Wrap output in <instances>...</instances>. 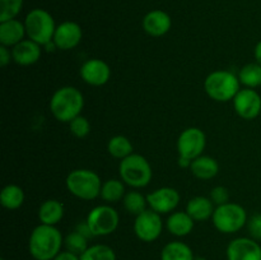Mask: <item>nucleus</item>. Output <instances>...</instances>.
I'll return each instance as SVG.
<instances>
[{
    "mask_svg": "<svg viewBox=\"0 0 261 260\" xmlns=\"http://www.w3.org/2000/svg\"><path fill=\"white\" fill-rule=\"evenodd\" d=\"M63 245L64 237L58 227L40 223L31 232L28 251L35 260H54Z\"/></svg>",
    "mask_w": 261,
    "mask_h": 260,
    "instance_id": "obj_1",
    "label": "nucleus"
},
{
    "mask_svg": "<svg viewBox=\"0 0 261 260\" xmlns=\"http://www.w3.org/2000/svg\"><path fill=\"white\" fill-rule=\"evenodd\" d=\"M84 107V96L78 88L71 86L56 89L50 99V111L58 121L69 124L82 114Z\"/></svg>",
    "mask_w": 261,
    "mask_h": 260,
    "instance_id": "obj_2",
    "label": "nucleus"
},
{
    "mask_svg": "<svg viewBox=\"0 0 261 260\" xmlns=\"http://www.w3.org/2000/svg\"><path fill=\"white\" fill-rule=\"evenodd\" d=\"M240 86L239 75L229 70H214L204 81V91L216 102L233 101Z\"/></svg>",
    "mask_w": 261,
    "mask_h": 260,
    "instance_id": "obj_3",
    "label": "nucleus"
},
{
    "mask_svg": "<svg viewBox=\"0 0 261 260\" xmlns=\"http://www.w3.org/2000/svg\"><path fill=\"white\" fill-rule=\"evenodd\" d=\"M119 175L125 185H129L133 189H142L150 184L153 171L144 155L133 153L129 157L120 161Z\"/></svg>",
    "mask_w": 261,
    "mask_h": 260,
    "instance_id": "obj_4",
    "label": "nucleus"
},
{
    "mask_svg": "<svg viewBox=\"0 0 261 260\" xmlns=\"http://www.w3.org/2000/svg\"><path fill=\"white\" fill-rule=\"evenodd\" d=\"M101 177L88 168L73 170L66 176L65 185L69 193L82 200H94L101 194Z\"/></svg>",
    "mask_w": 261,
    "mask_h": 260,
    "instance_id": "obj_5",
    "label": "nucleus"
},
{
    "mask_svg": "<svg viewBox=\"0 0 261 260\" xmlns=\"http://www.w3.org/2000/svg\"><path fill=\"white\" fill-rule=\"evenodd\" d=\"M24 25L27 37L40 43L42 47L54 40V35L58 27L53 15L47 10L41 9V8L32 9L25 15Z\"/></svg>",
    "mask_w": 261,
    "mask_h": 260,
    "instance_id": "obj_6",
    "label": "nucleus"
},
{
    "mask_svg": "<svg viewBox=\"0 0 261 260\" xmlns=\"http://www.w3.org/2000/svg\"><path fill=\"white\" fill-rule=\"evenodd\" d=\"M247 212L241 204L228 203L216 206L212 222L221 233L232 235L239 232L247 224Z\"/></svg>",
    "mask_w": 261,
    "mask_h": 260,
    "instance_id": "obj_7",
    "label": "nucleus"
},
{
    "mask_svg": "<svg viewBox=\"0 0 261 260\" xmlns=\"http://www.w3.org/2000/svg\"><path fill=\"white\" fill-rule=\"evenodd\" d=\"M86 222L94 237L109 236L119 227L120 217L116 209L110 204H102L89 211Z\"/></svg>",
    "mask_w": 261,
    "mask_h": 260,
    "instance_id": "obj_8",
    "label": "nucleus"
},
{
    "mask_svg": "<svg viewBox=\"0 0 261 260\" xmlns=\"http://www.w3.org/2000/svg\"><path fill=\"white\" fill-rule=\"evenodd\" d=\"M163 221L160 213L148 208L142 214L135 217V236L143 242H153L162 235Z\"/></svg>",
    "mask_w": 261,
    "mask_h": 260,
    "instance_id": "obj_9",
    "label": "nucleus"
},
{
    "mask_svg": "<svg viewBox=\"0 0 261 260\" xmlns=\"http://www.w3.org/2000/svg\"><path fill=\"white\" fill-rule=\"evenodd\" d=\"M206 147V135L200 127L191 126L184 130L177 139L178 155L195 160L203 154Z\"/></svg>",
    "mask_w": 261,
    "mask_h": 260,
    "instance_id": "obj_10",
    "label": "nucleus"
},
{
    "mask_svg": "<svg viewBox=\"0 0 261 260\" xmlns=\"http://www.w3.org/2000/svg\"><path fill=\"white\" fill-rule=\"evenodd\" d=\"M233 109L244 120L256 119L261 112V96L252 88H242L233 98Z\"/></svg>",
    "mask_w": 261,
    "mask_h": 260,
    "instance_id": "obj_11",
    "label": "nucleus"
},
{
    "mask_svg": "<svg viewBox=\"0 0 261 260\" xmlns=\"http://www.w3.org/2000/svg\"><path fill=\"white\" fill-rule=\"evenodd\" d=\"M148 205L152 211L162 214H171L180 203V194L176 189L165 186L155 189L154 191L147 195Z\"/></svg>",
    "mask_w": 261,
    "mask_h": 260,
    "instance_id": "obj_12",
    "label": "nucleus"
},
{
    "mask_svg": "<svg viewBox=\"0 0 261 260\" xmlns=\"http://www.w3.org/2000/svg\"><path fill=\"white\" fill-rule=\"evenodd\" d=\"M227 260H261V246L251 237H237L227 246Z\"/></svg>",
    "mask_w": 261,
    "mask_h": 260,
    "instance_id": "obj_13",
    "label": "nucleus"
},
{
    "mask_svg": "<svg viewBox=\"0 0 261 260\" xmlns=\"http://www.w3.org/2000/svg\"><path fill=\"white\" fill-rule=\"evenodd\" d=\"M81 76L87 84L93 87L105 86L111 78V68L101 59H89L81 66Z\"/></svg>",
    "mask_w": 261,
    "mask_h": 260,
    "instance_id": "obj_14",
    "label": "nucleus"
},
{
    "mask_svg": "<svg viewBox=\"0 0 261 260\" xmlns=\"http://www.w3.org/2000/svg\"><path fill=\"white\" fill-rule=\"evenodd\" d=\"M83 38V31L76 22L65 20L56 27L54 43L59 50L69 51L75 48Z\"/></svg>",
    "mask_w": 261,
    "mask_h": 260,
    "instance_id": "obj_15",
    "label": "nucleus"
},
{
    "mask_svg": "<svg viewBox=\"0 0 261 260\" xmlns=\"http://www.w3.org/2000/svg\"><path fill=\"white\" fill-rule=\"evenodd\" d=\"M143 30L152 37H162L170 32L172 27V19L165 10L154 9L148 12L143 18Z\"/></svg>",
    "mask_w": 261,
    "mask_h": 260,
    "instance_id": "obj_16",
    "label": "nucleus"
},
{
    "mask_svg": "<svg viewBox=\"0 0 261 260\" xmlns=\"http://www.w3.org/2000/svg\"><path fill=\"white\" fill-rule=\"evenodd\" d=\"M41 55H42V46L31 38H24L22 42L12 47L13 61L18 65H33L40 60Z\"/></svg>",
    "mask_w": 261,
    "mask_h": 260,
    "instance_id": "obj_17",
    "label": "nucleus"
},
{
    "mask_svg": "<svg viewBox=\"0 0 261 260\" xmlns=\"http://www.w3.org/2000/svg\"><path fill=\"white\" fill-rule=\"evenodd\" d=\"M25 36L24 22H20L17 18L0 22V45L12 48L22 42Z\"/></svg>",
    "mask_w": 261,
    "mask_h": 260,
    "instance_id": "obj_18",
    "label": "nucleus"
},
{
    "mask_svg": "<svg viewBox=\"0 0 261 260\" xmlns=\"http://www.w3.org/2000/svg\"><path fill=\"white\" fill-rule=\"evenodd\" d=\"M195 221L188 212H172L166 221V228L176 237H185L193 232Z\"/></svg>",
    "mask_w": 261,
    "mask_h": 260,
    "instance_id": "obj_19",
    "label": "nucleus"
},
{
    "mask_svg": "<svg viewBox=\"0 0 261 260\" xmlns=\"http://www.w3.org/2000/svg\"><path fill=\"white\" fill-rule=\"evenodd\" d=\"M214 203L206 196H194L186 204V212L195 222H203L213 217Z\"/></svg>",
    "mask_w": 261,
    "mask_h": 260,
    "instance_id": "obj_20",
    "label": "nucleus"
},
{
    "mask_svg": "<svg viewBox=\"0 0 261 260\" xmlns=\"http://www.w3.org/2000/svg\"><path fill=\"white\" fill-rule=\"evenodd\" d=\"M190 171L199 180H212L218 175L219 165L216 158L201 154L195 160H193Z\"/></svg>",
    "mask_w": 261,
    "mask_h": 260,
    "instance_id": "obj_21",
    "label": "nucleus"
},
{
    "mask_svg": "<svg viewBox=\"0 0 261 260\" xmlns=\"http://www.w3.org/2000/svg\"><path fill=\"white\" fill-rule=\"evenodd\" d=\"M65 206L56 199H47L43 201L38 209V219L42 224L56 226L64 218Z\"/></svg>",
    "mask_w": 261,
    "mask_h": 260,
    "instance_id": "obj_22",
    "label": "nucleus"
},
{
    "mask_svg": "<svg viewBox=\"0 0 261 260\" xmlns=\"http://www.w3.org/2000/svg\"><path fill=\"white\" fill-rule=\"evenodd\" d=\"M193 250L182 241H171L163 246L161 260H194Z\"/></svg>",
    "mask_w": 261,
    "mask_h": 260,
    "instance_id": "obj_23",
    "label": "nucleus"
},
{
    "mask_svg": "<svg viewBox=\"0 0 261 260\" xmlns=\"http://www.w3.org/2000/svg\"><path fill=\"white\" fill-rule=\"evenodd\" d=\"M24 198L23 189L15 184H9L0 191V204L9 211H15V209L20 208L24 203Z\"/></svg>",
    "mask_w": 261,
    "mask_h": 260,
    "instance_id": "obj_24",
    "label": "nucleus"
},
{
    "mask_svg": "<svg viewBox=\"0 0 261 260\" xmlns=\"http://www.w3.org/2000/svg\"><path fill=\"white\" fill-rule=\"evenodd\" d=\"M126 194L125 190V183L120 178H110V180L103 181L101 188V194H99V198H102V200L106 201L107 204L112 203H119L120 200H122Z\"/></svg>",
    "mask_w": 261,
    "mask_h": 260,
    "instance_id": "obj_25",
    "label": "nucleus"
},
{
    "mask_svg": "<svg viewBox=\"0 0 261 260\" xmlns=\"http://www.w3.org/2000/svg\"><path fill=\"white\" fill-rule=\"evenodd\" d=\"M122 205H124L125 211L133 216H139L143 212L148 209V200L147 196L143 195L140 191L138 190H130L126 191L124 199H122Z\"/></svg>",
    "mask_w": 261,
    "mask_h": 260,
    "instance_id": "obj_26",
    "label": "nucleus"
},
{
    "mask_svg": "<svg viewBox=\"0 0 261 260\" xmlns=\"http://www.w3.org/2000/svg\"><path fill=\"white\" fill-rule=\"evenodd\" d=\"M107 150L112 157L121 161L134 153V147L129 138L124 135H115L107 143Z\"/></svg>",
    "mask_w": 261,
    "mask_h": 260,
    "instance_id": "obj_27",
    "label": "nucleus"
},
{
    "mask_svg": "<svg viewBox=\"0 0 261 260\" xmlns=\"http://www.w3.org/2000/svg\"><path fill=\"white\" fill-rule=\"evenodd\" d=\"M240 83L245 88H257L261 86V65L255 63H249L241 68L239 73Z\"/></svg>",
    "mask_w": 261,
    "mask_h": 260,
    "instance_id": "obj_28",
    "label": "nucleus"
},
{
    "mask_svg": "<svg viewBox=\"0 0 261 260\" xmlns=\"http://www.w3.org/2000/svg\"><path fill=\"white\" fill-rule=\"evenodd\" d=\"M81 260H116V254L109 245L96 244L81 255Z\"/></svg>",
    "mask_w": 261,
    "mask_h": 260,
    "instance_id": "obj_29",
    "label": "nucleus"
},
{
    "mask_svg": "<svg viewBox=\"0 0 261 260\" xmlns=\"http://www.w3.org/2000/svg\"><path fill=\"white\" fill-rule=\"evenodd\" d=\"M88 241L89 240L87 239L86 236L79 233L78 231H73L65 236V239H64V246H65V249L68 250V251L81 256V255L89 247Z\"/></svg>",
    "mask_w": 261,
    "mask_h": 260,
    "instance_id": "obj_30",
    "label": "nucleus"
},
{
    "mask_svg": "<svg viewBox=\"0 0 261 260\" xmlns=\"http://www.w3.org/2000/svg\"><path fill=\"white\" fill-rule=\"evenodd\" d=\"M23 8V0H0V22L14 19Z\"/></svg>",
    "mask_w": 261,
    "mask_h": 260,
    "instance_id": "obj_31",
    "label": "nucleus"
},
{
    "mask_svg": "<svg viewBox=\"0 0 261 260\" xmlns=\"http://www.w3.org/2000/svg\"><path fill=\"white\" fill-rule=\"evenodd\" d=\"M69 129L75 138H86L91 133V122L87 117L79 115L69 122Z\"/></svg>",
    "mask_w": 261,
    "mask_h": 260,
    "instance_id": "obj_32",
    "label": "nucleus"
},
{
    "mask_svg": "<svg viewBox=\"0 0 261 260\" xmlns=\"http://www.w3.org/2000/svg\"><path fill=\"white\" fill-rule=\"evenodd\" d=\"M209 198H211V200L213 201L216 206L223 205V204L228 203L229 201L228 189L224 188V186H216V188L212 189L211 196H209Z\"/></svg>",
    "mask_w": 261,
    "mask_h": 260,
    "instance_id": "obj_33",
    "label": "nucleus"
},
{
    "mask_svg": "<svg viewBox=\"0 0 261 260\" xmlns=\"http://www.w3.org/2000/svg\"><path fill=\"white\" fill-rule=\"evenodd\" d=\"M247 229H249L250 237L256 241L261 240V213H256L247 221Z\"/></svg>",
    "mask_w": 261,
    "mask_h": 260,
    "instance_id": "obj_34",
    "label": "nucleus"
},
{
    "mask_svg": "<svg viewBox=\"0 0 261 260\" xmlns=\"http://www.w3.org/2000/svg\"><path fill=\"white\" fill-rule=\"evenodd\" d=\"M12 60H13L12 48L0 45V65H2L3 68H5V66H7Z\"/></svg>",
    "mask_w": 261,
    "mask_h": 260,
    "instance_id": "obj_35",
    "label": "nucleus"
},
{
    "mask_svg": "<svg viewBox=\"0 0 261 260\" xmlns=\"http://www.w3.org/2000/svg\"><path fill=\"white\" fill-rule=\"evenodd\" d=\"M75 231H78L79 233H82V235H83V236H86L87 239H88V240H89V239H92V237H94V236H93V233H92L91 228H89L88 223H87L86 221H84V222H81V223L76 224Z\"/></svg>",
    "mask_w": 261,
    "mask_h": 260,
    "instance_id": "obj_36",
    "label": "nucleus"
},
{
    "mask_svg": "<svg viewBox=\"0 0 261 260\" xmlns=\"http://www.w3.org/2000/svg\"><path fill=\"white\" fill-rule=\"evenodd\" d=\"M54 260H81V256L68 251V250H64V251L59 252V254L54 257Z\"/></svg>",
    "mask_w": 261,
    "mask_h": 260,
    "instance_id": "obj_37",
    "label": "nucleus"
},
{
    "mask_svg": "<svg viewBox=\"0 0 261 260\" xmlns=\"http://www.w3.org/2000/svg\"><path fill=\"white\" fill-rule=\"evenodd\" d=\"M191 163H193V161H191V160H189V158H186V157H181V155H178V166H180V167L190 168Z\"/></svg>",
    "mask_w": 261,
    "mask_h": 260,
    "instance_id": "obj_38",
    "label": "nucleus"
},
{
    "mask_svg": "<svg viewBox=\"0 0 261 260\" xmlns=\"http://www.w3.org/2000/svg\"><path fill=\"white\" fill-rule=\"evenodd\" d=\"M254 55H255V59H256V63L261 65V40L256 43V46H255Z\"/></svg>",
    "mask_w": 261,
    "mask_h": 260,
    "instance_id": "obj_39",
    "label": "nucleus"
},
{
    "mask_svg": "<svg viewBox=\"0 0 261 260\" xmlns=\"http://www.w3.org/2000/svg\"><path fill=\"white\" fill-rule=\"evenodd\" d=\"M194 260H208V259H206V257H204V256H195V257H194Z\"/></svg>",
    "mask_w": 261,
    "mask_h": 260,
    "instance_id": "obj_40",
    "label": "nucleus"
},
{
    "mask_svg": "<svg viewBox=\"0 0 261 260\" xmlns=\"http://www.w3.org/2000/svg\"><path fill=\"white\" fill-rule=\"evenodd\" d=\"M0 260H5V259H0Z\"/></svg>",
    "mask_w": 261,
    "mask_h": 260,
    "instance_id": "obj_41",
    "label": "nucleus"
}]
</instances>
